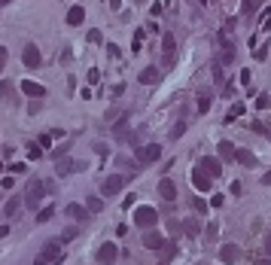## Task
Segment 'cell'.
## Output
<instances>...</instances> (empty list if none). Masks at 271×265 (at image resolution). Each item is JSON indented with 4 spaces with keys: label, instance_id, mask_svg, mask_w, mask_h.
Instances as JSON below:
<instances>
[{
    "label": "cell",
    "instance_id": "cell-1",
    "mask_svg": "<svg viewBox=\"0 0 271 265\" xmlns=\"http://www.w3.org/2000/svg\"><path fill=\"white\" fill-rule=\"evenodd\" d=\"M61 244H64L61 238L46 241V244H43V250L37 253V262H34V265H58V262L64 259V247H61Z\"/></svg>",
    "mask_w": 271,
    "mask_h": 265
},
{
    "label": "cell",
    "instance_id": "cell-2",
    "mask_svg": "<svg viewBox=\"0 0 271 265\" xmlns=\"http://www.w3.org/2000/svg\"><path fill=\"white\" fill-rule=\"evenodd\" d=\"M43 192H46V183H43V180H31V183H28V189H25V207L40 210Z\"/></svg>",
    "mask_w": 271,
    "mask_h": 265
},
{
    "label": "cell",
    "instance_id": "cell-3",
    "mask_svg": "<svg viewBox=\"0 0 271 265\" xmlns=\"http://www.w3.org/2000/svg\"><path fill=\"white\" fill-rule=\"evenodd\" d=\"M131 180V174H110L107 180L101 183V195H116V192Z\"/></svg>",
    "mask_w": 271,
    "mask_h": 265
},
{
    "label": "cell",
    "instance_id": "cell-4",
    "mask_svg": "<svg viewBox=\"0 0 271 265\" xmlns=\"http://www.w3.org/2000/svg\"><path fill=\"white\" fill-rule=\"evenodd\" d=\"M161 158V147L158 144H147V147H137V165H153Z\"/></svg>",
    "mask_w": 271,
    "mask_h": 265
},
{
    "label": "cell",
    "instance_id": "cell-5",
    "mask_svg": "<svg viewBox=\"0 0 271 265\" xmlns=\"http://www.w3.org/2000/svg\"><path fill=\"white\" fill-rule=\"evenodd\" d=\"M134 223H137L140 228H153V226L158 223V214H155L153 207H137V210H134Z\"/></svg>",
    "mask_w": 271,
    "mask_h": 265
},
{
    "label": "cell",
    "instance_id": "cell-6",
    "mask_svg": "<svg viewBox=\"0 0 271 265\" xmlns=\"http://www.w3.org/2000/svg\"><path fill=\"white\" fill-rule=\"evenodd\" d=\"M198 168H201V171H204L207 177H213V180H216V177L223 174V158H213V155H204L201 162H198Z\"/></svg>",
    "mask_w": 271,
    "mask_h": 265
},
{
    "label": "cell",
    "instance_id": "cell-7",
    "mask_svg": "<svg viewBox=\"0 0 271 265\" xmlns=\"http://www.w3.org/2000/svg\"><path fill=\"white\" fill-rule=\"evenodd\" d=\"M74 171H85V165L82 162H74V158H58V162H55V174L58 177H64V174H74Z\"/></svg>",
    "mask_w": 271,
    "mask_h": 265
},
{
    "label": "cell",
    "instance_id": "cell-8",
    "mask_svg": "<svg viewBox=\"0 0 271 265\" xmlns=\"http://www.w3.org/2000/svg\"><path fill=\"white\" fill-rule=\"evenodd\" d=\"M22 61H25V67H40V61H43L40 49L34 46V43H28V46H25V52H22Z\"/></svg>",
    "mask_w": 271,
    "mask_h": 265
},
{
    "label": "cell",
    "instance_id": "cell-9",
    "mask_svg": "<svg viewBox=\"0 0 271 265\" xmlns=\"http://www.w3.org/2000/svg\"><path fill=\"white\" fill-rule=\"evenodd\" d=\"M116 256H119V247H116V244H101V250H98V262L110 265V262H116Z\"/></svg>",
    "mask_w": 271,
    "mask_h": 265
},
{
    "label": "cell",
    "instance_id": "cell-10",
    "mask_svg": "<svg viewBox=\"0 0 271 265\" xmlns=\"http://www.w3.org/2000/svg\"><path fill=\"white\" fill-rule=\"evenodd\" d=\"M137 79L143 85H158L161 82V70L158 67H147V70H140V74H137Z\"/></svg>",
    "mask_w": 271,
    "mask_h": 265
},
{
    "label": "cell",
    "instance_id": "cell-11",
    "mask_svg": "<svg viewBox=\"0 0 271 265\" xmlns=\"http://www.w3.org/2000/svg\"><path fill=\"white\" fill-rule=\"evenodd\" d=\"M220 259H223V262H229V265H232V262H238V259H241V247H238V244H223Z\"/></svg>",
    "mask_w": 271,
    "mask_h": 265
},
{
    "label": "cell",
    "instance_id": "cell-12",
    "mask_svg": "<svg viewBox=\"0 0 271 265\" xmlns=\"http://www.w3.org/2000/svg\"><path fill=\"white\" fill-rule=\"evenodd\" d=\"M64 214H67L70 220H77V223H85L92 210H88V207H79V204H67V207H64Z\"/></svg>",
    "mask_w": 271,
    "mask_h": 265
},
{
    "label": "cell",
    "instance_id": "cell-13",
    "mask_svg": "<svg viewBox=\"0 0 271 265\" xmlns=\"http://www.w3.org/2000/svg\"><path fill=\"white\" fill-rule=\"evenodd\" d=\"M232 61H234V43L229 37H223V52L216 58V64H232Z\"/></svg>",
    "mask_w": 271,
    "mask_h": 265
},
{
    "label": "cell",
    "instance_id": "cell-14",
    "mask_svg": "<svg viewBox=\"0 0 271 265\" xmlns=\"http://www.w3.org/2000/svg\"><path fill=\"white\" fill-rule=\"evenodd\" d=\"M165 244H168V241L161 238L158 232H153V228H150L147 235H143V247H147V250H158V247H165Z\"/></svg>",
    "mask_w": 271,
    "mask_h": 265
},
{
    "label": "cell",
    "instance_id": "cell-15",
    "mask_svg": "<svg viewBox=\"0 0 271 265\" xmlns=\"http://www.w3.org/2000/svg\"><path fill=\"white\" fill-rule=\"evenodd\" d=\"M210 180H213V177H207L201 168H195V171H192V183H195V189L207 192V189H210Z\"/></svg>",
    "mask_w": 271,
    "mask_h": 265
},
{
    "label": "cell",
    "instance_id": "cell-16",
    "mask_svg": "<svg viewBox=\"0 0 271 265\" xmlns=\"http://www.w3.org/2000/svg\"><path fill=\"white\" fill-rule=\"evenodd\" d=\"M158 195L165 198V201H174V198H177V186H174V180H168V177H165V180L158 183Z\"/></svg>",
    "mask_w": 271,
    "mask_h": 265
},
{
    "label": "cell",
    "instance_id": "cell-17",
    "mask_svg": "<svg viewBox=\"0 0 271 265\" xmlns=\"http://www.w3.org/2000/svg\"><path fill=\"white\" fill-rule=\"evenodd\" d=\"M22 92L31 95V98H43V95H46V88H43L40 82H34V79H25V82H22Z\"/></svg>",
    "mask_w": 271,
    "mask_h": 265
},
{
    "label": "cell",
    "instance_id": "cell-18",
    "mask_svg": "<svg viewBox=\"0 0 271 265\" xmlns=\"http://www.w3.org/2000/svg\"><path fill=\"white\" fill-rule=\"evenodd\" d=\"M234 155H238L234 144H232V140H223V144H220V158H223V162H234Z\"/></svg>",
    "mask_w": 271,
    "mask_h": 265
},
{
    "label": "cell",
    "instance_id": "cell-19",
    "mask_svg": "<svg viewBox=\"0 0 271 265\" xmlns=\"http://www.w3.org/2000/svg\"><path fill=\"white\" fill-rule=\"evenodd\" d=\"M85 22V9L82 6H70V12H67V25H82Z\"/></svg>",
    "mask_w": 271,
    "mask_h": 265
},
{
    "label": "cell",
    "instance_id": "cell-20",
    "mask_svg": "<svg viewBox=\"0 0 271 265\" xmlns=\"http://www.w3.org/2000/svg\"><path fill=\"white\" fill-rule=\"evenodd\" d=\"M161 49H165V58H168V61H174V49H177L174 34H165V37H161Z\"/></svg>",
    "mask_w": 271,
    "mask_h": 265
},
{
    "label": "cell",
    "instance_id": "cell-21",
    "mask_svg": "<svg viewBox=\"0 0 271 265\" xmlns=\"http://www.w3.org/2000/svg\"><path fill=\"white\" fill-rule=\"evenodd\" d=\"M22 204H25V198H9L6 201V217H19V210H22Z\"/></svg>",
    "mask_w": 271,
    "mask_h": 265
},
{
    "label": "cell",
    "instance_id": "cell-22",
    "mask_svg": "<svg viewBox=\"0 0 271 265\" xmlns=\"http://www.w3.org/2000/svg\"><path fill=\"white\" fill-rule=\"evenodd\" d=\"M234 162H241V165L253 168V165H256V155H253V152H247V150H238V155H234Z\"/></svg>",
    "mask_w": 271,
    "mask_h": 265
},
{
    "label": "cell",
    "instance_id": "cell-23",
    "mask_svg": "<svg viewBox=\"0 0 271 265\" xmlns=\"http://www.w3.org/2000/svg\"><path fill=\"white\" fill-rule=\"evenodd\" d=\"M210 104H213V98H210L207 92H201V95H198V113H207Z\"/></svg>",
    "mask_w": 271,
    "mask_h": 265
},
{
    "label": "cell",
    "instance_id": "cell-24",
    "mask_svg": "<svg viewBox=\"0 0 271 265\" xmlns=\"http://www.w3.org/2000/svg\"><path fill=\"white\" fill-rule=\"evenodd\" d=\"M52 217H55V207H52V204H46L43 210H37V223H49Z\"/></svg>",
    "mask_w": 271,
    "mask_h": 265
},
{
    "label": "cell",
    "instance_id": "cell-25",
    "mask_svg": "<svg viewBox=\"0 0 271 265\" xmlns=\"http://www.w3.org/2000/svg\"><path fill=\"white\" fill-rule=\"evenodd\" d=\"M85 207L92 210V214H98V210H104V201L98 198V195H88V201H85Z\"/></svg>",
    "mask_w": 271,
    "mask_h": 265
},
{
    "label": "cell",
    "instance_id": "cell-26",
    "mask_svg": "<svg viewBox=\"0 0 271 265\" xmlns=\"http://www.w3.org/2000/svg\"><path fill=\"white\" fill-rule=\"evenodd\" d=\"M15 92V85L9 82V79H3V82H0V98H3V101H9V95Z\"/></svg>",
    "mask_w": 271,
    "mask_h": 265
},
{
    "label": "cell",
    "instance_id": "cell-27",
    "mask_svg": "<svg viewBox=\"0 0 271 265\" xmlns=\"http://www.w3.org/2000/svg\"><path fill=\"white\" fill-rule=\"evenodd\" d=\"M259 9V0H244V12L250 15V12H256Z\"/></svg>",
    "mask_w": 271,
    "mask_h": 265
},
{
    "label": "cell",
    "instance_id": "cell-28",
    "mask_svg": "<svg viewBox=\"0 0 271 265\" xmlns=\"http://www.w3.org/2000/svg\"><path fill=\"white\" fill-rule=\"evenodd\" d=\"M265 55H268V46H259V49H253V58H256V61H265Z\"/></svg>",
    "mask_w": 271,
    "mask_h": 265
},
{
    "label": "cell",
    "instance_id": "cell-29",
    "mask_svg": "<svg viewBox=\"0 0 271 265\" xmlns=\"http://www.w3.org/2000/svg\"><path fill=\"white\" fill-rule=\"evenodd\" d=\"M186 125H189V122H177V125H174V131H171V137L177 140L180 134H183V131H186Z\"/></svg>",
    "mask_w": 271,
    "mask_h": 265
},
{
    "label": "cell",
    "instance_id": "cell-30",
    "mask_svg": "<svg viewBox=\"0 0 271 265\" xmlns=\"http://www.w3.org/2000/svg\"><path fill=\"white\" fill-rule=\"evenodd\" d=\"M256 107H271V95H259L256 98Z\"/></svg>",
    "mask_w": 271,
    "mask_h": 265
},
{
    "label": "cell",
    "instance_id": "cell-31",
    "mask_svg": "<svg viewBox=\"0 0 271 265\" xmlns=\"http://www.w3.org/2000/svg\"><path fill=\"white\" fill-rule=\"evenodd\" d=\"M40 155H43V147H31L28 150V158H40Z\"/></svg>",
    "mask_w": 271,
    "mask_h": 265
},
{
    "label": "cell",
    "instance_id": "cell-32",
    "mask_svg": "<svg viewBox=\"0 0 271 265\" xmlns=\"http://www.w3.org/2000/svg\"><path fill=\"white\" fill-rule=\"evenodd\" d=\"M9 171H12V174H25V171H28V165H22V162H15V165H9Z\"/></svg>",
    "mask_w": 271,
    "mask_h": 265
},
{
    "label": "cell",
    "instance_id": "cell-33",
    "mask_svg": "<svg viewBox=\"0 0 271 265\" xmlns=\"http://www.w3.org/2000/svg\"><path fill=\"white\" fill-rule=\"evenodd\" d=\"M107 55H110V58H119V46L110 43V46H107Z\"/></svg>",
    "mask_w": 271,
    "mask_h": 265
},
{
    "label": "cell",
    "instance_id": "cell-34",
    "mask_svg": "<svg viewBox=\"0 0 271 265\" xmlns=\"http://www.w3.org/2000/svg\"><path fill=\"white\" fill-rule=\"evenodd\" d=\"M6 58H9V55H6V49L0 46V74H3V67H6Z\"/></svg>",
    "mask_w": 271,
    "mask_h": 265
},
{
    "label": "cell",
    "instance_id": "cell-35",
    "mask_svg": "<svg viewBox=\"0 0 271 265\" xmlns=\"http://www.w3.org/2000/svg\"><path fill=\"white\" fill-rule=\"evenodd\" d=\"M250 128H253V131H256V134H268V128L262 125V122H253V125H250Z\"/></svg>",
    "mask_w": 271,
    "mask_h": 265
},
{
    "label": "cell",
    "instance_id": "cell-36",
    "mask_svg": "<svg viewBox=\"0 0 271 265\" xmlns=\"http://www.w3.org/2000/svg\"><path fill=\"white\" fill-rule=\"evenodd\" d=\"M168 228H171V235H177V232H180V228H183V226H180L177 220H168Z\"/></svg>",
    "mask_w": 271,
    "mask_h": 265
},
{
    "label": "cell",
    "instance_id": "cell-37",
    "mask_svg": "<svg viewBox=\"0 0 271 265\" xmlns=\"http://www.w3.org/2000/svg\"><path fill=\"white\" fill-rule=\"evenodd\" d=\"M183 228H186V232H189V235H198V223H192V220H189V223H186Z\"/></svg>",
    "mask_w": 271,
    "mask_h": 265
},
{
    "label": "cell",
    "instance_id": "cell-38",
    "mask_svg": "<svg viewBox=\"0 0 271 265\" xmlns=\"http://www.w3.org/2000/svg\"><path fill=\"white\" fill-rule=\"evenodd\" d=\"M88 40H92V43H101V31H88Z\"/></svg>",
    "mask_w": 271,
    "mask_h": 265
},
{
    "label": "cell",
    "instance_id": "cell-39",
    "mask_svg": "<svg viewBox=\"0 0 271 265\" xmlns=\"http://www.w3.org/2000/svg\"><path fill=\"white\" fill-rule=\"evenodd\" d=\"M70 238H77V228H67V232L61 235V241H70Z\"/></svg>",
    "mask_w": 271,
    "mask_h": 265
},
{
    "label": "cell",
    "instance_id": "cell-40",
    "mask_svg": "<svg viewBox=\"0 0 271 265\" xmlns=\"http://www.w3.org/2000/svg\"><path fill=\"white\" fill-rule=\"evenodd\" d=\"M216 232H220V228H216V223H210V226H207V238H216Z\"/></svg>",
    "mask_w": 271,
    "mask_h": 265
},
{
    "label": "cell",
    "instance_id": "cell-41",
    "mask_svg": "<svg viewBox=\"0 0 271 265\" xmlns=\"http://www.w3.org/2000/svg\"><path fill=\"white\" fill-rule=\"evenodd\" d=\"M195 210H201V214H204V210H207V204H204V198H195Z\"/></svg>",
    "mask_w": 271,
    "mask_h": 265
},
{
    "label": "cell",
    "instance_id": "cell-42",
    "mask_svg": "<svg viewBox=\"0 0 271 265\" xmlns=\"http://www.w3.org/2000/svg\"><path fill=\"white\" fill-rule=\"evenodd\" d=\"M262 247H265V253H268V256H271V235H268V238H265V244H262Z\"/></svg>",
    "mask_w": 271,
    "mask_h": 265
},
{
    "label": "cell",
    "instance_id": "cell-43",
    "mask_svg": "<svg viewBox=\"0 0 271 265\" xmlns=\"http://www.w3.org/2000/svg\"><path fill=\"white\" fill-rule=\"evenodd\" d=\"M9 235V226H0V238H6Z\"/></svg>",
    "mask_w": 271,
    "mask_h": 265
},
{
    "label": "cell",
    "instance_id": "cell-44",
    "mask_svg": "<svg viewBox=\"0 0 271 265\" xmlns=\"http://www.w3.org/2000/svg\"><path fill=\"white\" fill-rule=\"evenodd\" d=\"M122 6V0H110V9H119Z\"/></svg>",
    "mask_w": 271,
    "mask_h": 265
},
{
    "label": "cell",
    "instance_id": "cell-45",
    "mask_svg": "<svg viewBox=\"0 0 271 265\" xmlns=\"http://www.w3.org/2000/svg\"><path fill=\"white\" fill-rule=\"evenodd\" d=\"M262 183H271V171H268V174H265V177H262Z\"/></svg>",
    "mask_w": 271,
    "mask_h": 265
},
{
    "label": "cell",
    "instance_id": "cell-46",
    "mask_svg": "<svg viewBox=\"0 0 271 265\" xmlns=\"http://www.w3.org/2000/svg\"><path fill=\"white\" fill-rule=\"evenodd\" d=\"M265 31H271V15H268V22H265Z\"/></svg>",
    "mask_w": 271,
    "mask_h": 265
},
{
    "label": "cell",
    "instance_id": "cell-47",
    "mask_svg": "<svg viewBox=\"0 0 271 265\" xmlns=\"http://www.w3.org/2000/svg\"><path fill=\"white\" fill-rule=\"evenodd\" d=\"M6 3H9V0H0V6H6Z\"/></svg>",
    "mask_w": 271,
    "mask_h": 265
}]
</instances>
